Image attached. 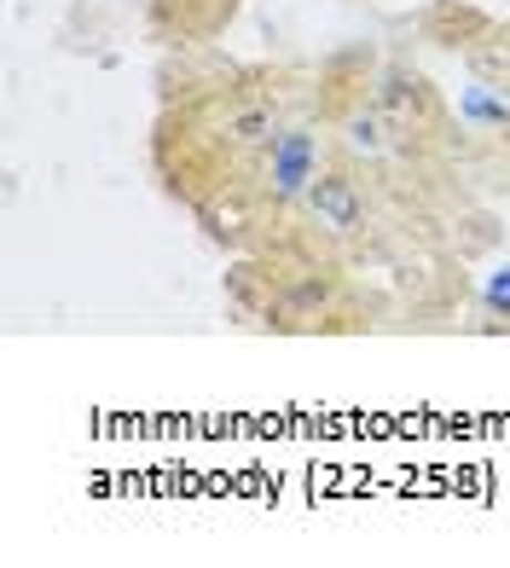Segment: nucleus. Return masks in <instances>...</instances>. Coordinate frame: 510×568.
<instances>
[{"mask_svg":"<svg viewBox=\"0 0 510 568\" xmlns=\"http://www.w3.org/2000/svg\"><path fill=\"white\" fill-rule=\"evenodd\" d=\"M314 180H319V145H314V134H302V128L278 134L273 140V192L278 197H308Z\"/></svg>","mask_w":510,"mask_h":568,"instance_id":"1","label":"nucleus"},{"mask_svg":"<svg viewBox=\"0 0 510 568\" xmlns=\"http://www.w3.org/2000/svg\"><path fill=\"white\" fill-rule=\"evenodd\" d=\"M308 203H314L319 226H330V232H354V226H360V215H366L354 180H343V174H319L314 186H308Z\"/></svg>","mask_w":510,"mask_h":568,"instance_id":"2","label":"nucleus"},{"mask_svg":"<svg viewBox=\"0 0 510 568\" xmlns=\"http://www.w3.org/2000/svg\"><path fill=\"white\" fill-rule=\"evenodd\" d=\"M226 134H233L238 145H273L278 140V116L267 105H249V111H238L233 122H226Z\"/></svg>","mask_w":510,"mask_h":568,"instance_id":"3","label":"nucleus"},{"mask_svg":"<svg viewBox=\"0 0 510 568\" xmlns=\"http://www.w3.org/2000/svg\"><path fill=\"white\" fill-rule=\"evenodd\" d=\"M465 122L504 128V122H510V105H504V99H493L488 88H470V93H465Z\"/></svg>","mask_w":510,"mask_h":568,"instance_id":"4","label":"nucleus"},{"mask_svg":"<svg viewBox=\"0 0 510 568\" xmlns=\"http://www.w3.org/2000/svg\"><path fill=\"white\" fill-rule=\"evenodd\" d=\"M348 145H354V151H371V158H377V151H382V122H377L371 111H360V116L348 122Z\"/></svg>","mask_w":510,"mask_h":568,"instance_id":"5","label":"nucleus"},{"mask_svg":"<svg viewBox=\"0 0 510 568\" xmlns=\"http://www.w3.org/2000/svg\"><path fill=\"white\" fill-rule=\"evenodd\" d=\"M481 302H488L493 314H504V320H510V267H499L488 284H481Z\"/></svg>","mask_w":510,"mask_h":568,"instance_id":"6","label":"nucleus"},{"mask_svg":"<svg viewBox=\"0 0 510 568\" xmlns=\"http://www.w3.org/2000/svg\"><path fill=\"white\" fill-rule=\"evenodd\" d=\"M382 105H389V111H406V105H412V93H406L400 75H389V88H382Z\"/></svg>","mask_w":510,"mask_h":568,"instance_id":"7","label":"nucleus"}]
</instances>
